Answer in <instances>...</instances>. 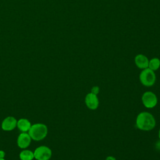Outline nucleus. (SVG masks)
I'll use <instances>...</instances> for the list:
<instances>
[{
	"mask_svg": "<svg viewBox=\"0 0 160 160\" xmlns=\"http://www.w3.org/2000/svg\"><path fill=\"white\" fill-rule=\"evenodd\" d=\"M136 127L144 131L153 129L156 126V119L154 116L147 111L139 112L136 119Z\"/></svg>",
	"mask_w": 160,
	"mask_h": 160,
	"instance_id": "f257e3e1",
	"label": "nucleus"
},
{
	"mask_svg": "<svg viewBox=\"0 0 160 160\" xmlns=\"http://www.w3.org/2000/svg\"><path fill=\"white\" fill-rule=\"evenodd\" d=\"M28 134L31 138L35 141H40L43 139L48 134L47 126L42 123H36L31 125Z\"/></svg>",
	"mask_w": 160,
	"mask_h": 160,
	"instance_id": "f03ea898",
	"label": "nucleus"
},
{
	"mask_svg": "<svg viewBox=\"0 0 160 160\" xmlns=\"http://www.w3.org/2000/svg\"><path fill=\"white\" fill-rule=\"evenodd\" d=\"M139 81L141 83L146 87L153 86L156 82V76L154 71L149 68H146L141 71L139 74Z\"/></svg>",
	"mask_w": 160,
	"mask_h": 160,
	"instance_id": "7ed1b4c3",
	"label": "nucleus"
},
{
	"mask_svg": "<svg viewBox=\"0 0 160 160\" xmlns=\"http://www.w3.org/2000/svg\"><path fill=\"white\" fill-rule=\"evenodd\" d=\"M142 103L148 109L154 108L158 104V98L155 93L152 91L144 92L141 97Z\"/></svg>",
	"mask_w": 160,
	"mask_h": 160,
	"instance_id": "20e7f679",
	"label": "nucleus"
},
{
	"mask_svg": "<svg viewBox=\"0 0 160 160\" xmlns=\"http://www.w3.org/2000/svg\"><path fill=\"white\" fill-rule=\"evenodd\" d=\"M52 151L46 146L37 148L34 152V157L36 160H49L51 158Z\"/></svg>",
	"mask_w": 160,
	"mask_h": 160,
	"instance_id": "39448f33",
	"label": "nucleus"
},
{
	"mask_svg": "<svg viewBox=\"0 0 160 160\" xmlns=\"http://www.w3.org/2000/svg\"><path fill=\"white\" fill-rule=\"evenodd\" d=\"M84 102L87 108L91 110H96L98 108L99 104L98 96L91 92L86 94Z\"/></svg>",
	"mask_w": 160,
	"mask_h": 160,
	"instance_id": "423d86ee",
	"label": "nucleus"
},
{
	"mask_svg": "<svg viewBox=\"0 0 160 160\" xmlns=\"http://www.w3.org/2000/svg\"><path fill=\"white\" fill-rule=\"evenodd\" d=\"M17 126V120L12 116L6 118L2 122L1 128L4 131H9L14 129Z\"/></svg>",
	"mask_w": 160,
	"mask_h": 160,
	"instance_id": "0eeeda50",
	"label": "nucleus"
},
{
	"mask_svg": "<svg viewBox=\"0 0 160 160\" xmlns=\"http://www.w3.org/2000/svg\"><path fill=\"white\" fill-rule=\"evenodd\" d=\"M31 141V138L29 134L22 132L19 135L17 139V144L20 148L25 149L29 146Z\"/></svg>",
	"mask_w": 160,
	"mask_h": 160,
	"instance_id": "6e6552de",
	"label": "nucleus"
},
{
	"mask_svg": "<svg viewBox=\"0 0 160 160\" xmlns=\"http://www.w3.org/2000/svg\"><path fill=\"white\" fill-rule=\"evenodd\" d=\"M134 62L136 66L141 69H144L148 68L149 59L144 54H139L134 58Z\"/></svg>",
	"mask_w": 160,
	"mask_h": 160,
	"instance_id": "1a4fd4ad",
	"label": "nucleus"
},
{
	"mask_svg": "<svg viewBox=\"0 0 160 160\" xmlns=\"http://www.w3.org/2000/svg\"><path fill=\"white\" fill-rule=\"evenodd\" d=\"M17 126L20 131L25 132L29 130L31 124L29 120L27 119L22 118L17 121Z\"/></svg>",
	"mask_w": 160,
	"mask_h": 160,
	"instance_id": "9d476101",
	"label": "nucleus"
},
{
	"mask_svg": "<svg viewBox=\"0 0 160 160\" xmlns=\"http://www.w3.org/2000/svg\"><path fill=\"white\" fill-rule=\"evenodd\" d=\"M19 158L21 160H32L34 157V152L29 150H23L19 154Z\"/></svg>",
	"mask_w": 160,
	"mask_h": 160,
	"instance_id": "9b49d317",
	"label": "nucleus"
},
{
	"mask_svg": "<svg viewBox=\"0 0 160 160\" xmlns=\"http://www.w3.org/2000/svg\"><path fill=\"white\" fill-rule=\"evenodd\" d=\"M160 67V60L158 58H153L149 60L148 68L152 71L158 70Z\"/></svg>",
	"mask_w": 160,
	"mask_h": 160,
	"instance_id": "f8f14e48",
	"label": "nucleus"
},
{
	"mask_svg": "<svg viewBox=\"0 0 160 160\" xmlns=\"http://www.w3.org/2000/svg\"><path fill=\"white\" fill-rule=\"evenodd\" d=\"M92 93L93 94H95L96 95L98 94V93L99 92V88L97 86H93L92 88H91V91Z\"/></svg>",
	"mask_w": 160,
	"mask_h": 160,
	"instance_id": "ddd939ff",
	"label": "nucleus"
},
{
	"mask_svg": "<svg viewBox=\"0 0 160 160\" xmlns=\"http://www.w3.org/2000/svg\"><path fill=\"white\" fill-rule=\"evenodd\" d=\"M105 160H117L114 156H109L108 157H106V159Z\"/></svg>",
	"mask_w": 160,
	"mask_h": 160,
	"instance_id": "4468645a",
	"label": "nucleus"
},
{
	"mask_svg": "<svg viewBox=\"0 0 160 160\" xmlns=\"http://www.w3.org/2000/svg\"><path fill=\"white\" fill-rule=\"evenodd\" d=\"M5 156V152L2 150H0V159L4 158Z\"/></svg>",
	"mask_w": 160,
	"mask_h": 160,
	"instance_id": "2eb2a0df",
	"label": "nucleus"
},
{
	"mask_svg": "<svg viewBox=\"0 0 160 160\" xmlns=\"http://www.w3.org/2000/svg\"><path fill=\"white\" fill-rule=\"evenodd\" d=\"M158 138H159V140H160V128H159V132H158Z\"/></svg>",
	"mask_w": 160,
	"mask_h": 160,
	"instance_id": "dca6fc26",
	"label": "nucleus"
},
{
	"mask_svg": "<svg viewBox=\"0 0 160 160\" xmlns=\"http://www.w3.org/2000/svg\"><path fill=\"white\" fill-rule=\"evenodd\" d=\"M0 160H5L4 158H1V159H0Z\"/></svg>",
	"mask_w": 160,
	"mask_h": 160,
	"instance_id": "f3484780",
	"label": "nucleus"
}]
</instances>
